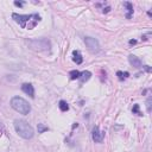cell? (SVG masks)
<instances>
[{
  "instance_id": "obj_12",
  "label": "cell",
  "mask_w": 152,
  "mask_h": 152,
  "mask_svg": "<svg viewBox=\"0 0 152 152\" xmlns=\"http://www.w3.org/2000/svg\"><path fill=\"white\" fill-rule=\"evenodd\" d=\"M80 75L81 72L78 70H71L69 72V76H70V80H78L80 78Z\"/></svg>"
},
{
  "instance_id": "obj_4",
  "label": "cell",
  "mask_w": 152,
  "mask_h": 152,
  "mask_svg": "<svg viewBox=\"0 0 152 152\" xmlns=\"http://www.w3.org/2000/svg\"><path fill=\"white\" fill-rule=\"evenodd\" d=\"M28 46L38 52H43V51H50L51 50V42L48 38H36V39H31L27 42Z\"/></svg>"
},
{
  "instance_id": "obj_16",
  "label": "cell",
  "mask_w": 152,
  "mask_h": 152,
  "mask_svg": "<svg viewBox=\"0 0 152 152\" xmlns=\"http://www.w3.org/2000/svg\"><path fill=\"white\" fill-rule=\"evenodd\" d=\"M132 112H133V114H137V115H142V114H141V112L139 110V104H137V103L133 106Z\"/></svg>"
},
{
  "instance_id": "obj_1",
  "label": "cell",
  "mask_w": 152,
  "mask_h": 152,
  "mask_svg": "<svg viewBox=\"0 0 152 152\" xmlns=\"http://www.w3.org/2000/svg\"><path fill=\"white\" fill-rule=\"evenodd\" d=\"M12 19L19 24L20 27L23 28H28L32 30L36 27V25L42 20L40 15L38 13H32V14H18V13H12Z\"/></svg>"
},
{
  "instance_id": "obj_19",
  "label": "cell",
  "mask_w": 152,
  "mask_h": 152,
  "mask_svg": "<svg viewBox=\"0 0 152 152\" xmlns=\"http://www.w3.org/2000/svg\"><path fill=\"white\" fill-rule=\"evenodd\" d=\"M2 132H4V125L2 122H0V137L2 135Z\"/></svg>"
},
{
  "instance_id": "obj_2",
  "label": "cell",
  "mask_w": 152,
  "mask_h": 152,
  "mask_svg": "<svg viewBox=\"0 0 152 152\" xmlns=\"http://www.w3.org/2000/svg\"><path fill=\"white\" fill-rule=\"evenodd\" d=\"M13 126H14V129H15L17 134H18L19 137H21L23 139H27V140H28V139H32V138H33L34 131H33L32 126H31L27 121L17 119V120H14Z\"/></svg>"
},
{
  "instance_id": "obj_6",
  "label": "cell",
  "mask_w": 152,
  "mask_h": 152,
  "mask_svg": "<svg viewBox=\"0 0 152 152\" xmlns=\"http://www.w3.org/2000/svg\"><path fill=\"white\" fill-rule=\"evenodd\" d=\"M91 138H93V140L95 142H102V140L104 138V132L100 131L99 126H95L93 128V131H91Z\"/></svg>"
},
{
  "instance_id": "obj_5",
  "label": "cell",
  "mask_w": 152,
  "mask_h": 152,
  "mask_svg": "<svg viewBox=\"0 0 152 152\" xmlns=\"http://www.w3.org/2000/svg\"><path fill=\"white\" fill-rule=\"evenodd\" d=\"M84 43H86V46L88 48V50L90 52H99L100 51V43L96 38H93V37H86L84 38Z\"/></svg>"
},
{
  "instance_id": "obj_10",
  "label": "cell",
  "mask_w": 152,
  "mask_h": 152,
  "mask_svg": "<svg viewBox=\"0 0 152 152\" xmlns=\"http://www.w3.org/2000/svg\"><path fill=\"white\" fill-rule=\"evenodd\" d=\"M72 61L76 64H81L83 62V57H82V55H81V52L78 50H74L72 51Z\"/></svg>"
},
{
  "instance_id": "obj_15",
  "label": "cell",
  "mask_w": 152,
  "mask_h": 152,
  "mask_svg": "<svg viewBox=\"0 0 152 152\" xmlns=\"http://www.w3.org/2000/svg\"><path fill=\"white\" fill-rule=\"evenodd\" d=\"M37 129H38V133H44V132H48L49 131V127L45 126L44 124H38L37 125Z\"/></svg>"
},
{
  "instance_id": "obj_11",
  "label": "cell",
  "mask_w": 152,
  "mask_h": 152,
  "mask_svg": "<svg viewBox=\"0 0 152 152\" xmlns=\"http://www.w3.org/2000/svg\"><path fill=\"white\" fill-rule=\"evenodd\" d=\"M91 77V72L90 71H88V70H86V71H82L81 72V75H80V81H81V83H84V82H87L89 78Z\"/></svg>"
},
{
  "instance_id": "obj_18",
  "label": "cell",
  "mask_w": 152,
  "mask_h": 152,
  "mask_svg": "<svg viewBox=\"0 0 152 152\" xmlns=\"http://www.w3.org/2000/svg\"><path fill=\"white\" fill-rule=\"evenodd\" d=\"M14 5L18 6V7H23L25 5V2L24 1H14Z\"/></svg>"
},
{
  "instance_id": "obj_8",
  "label": "cell",
  "mask_w": 152,
  "mask_h": 152,
  "mask_svg": "<svg viewBox=\"0 0 152 152\" xmlns=\"http://www.w3.org/2000/svg\"><path fill=\"white\" fill-rule=\"evenodd\" d=\"M21 90L26 94V95H28L30 97H34V88H33V86L31 84V83H23L21 84Z\"/></svg>"
},
{
  "instance_id": "obj_9",
  "label": "cell",
  "mask_w": 152,
  "mask_h": 152,
  "mask_svg": "<svg viewBox=\"0 0 152 152\" xmlns=\"http://www.w3.org/2000/svg\"><path fill=\"white\" fill-rule=\"evenodd\" d=\"M124 6L126 7V18L127 19H131V17H132V14H133V5H132V2H129V1H125L124 2Z\"/></svg>"
},
{
  "instance_id": "obj_17",
  "label": "cell",
  "mask_w": 152,
  "mask_h": 152,
  "mask_svg": "<svg viewBox=\"0 0 152 152\" xmlns=\"http://www.w3.org/2000/svg\"><path fill=\"white\" fill-rule=\"evenodd\" d=\"M151 101H152V97L148 96L147 100H146V109H147L148 113H151Z\"/></svg>"
},
{
  "instance_id": "obj_7",
  "label": "cell",
  "mask_w": 152,
  "mask_h": 152,
  "mask_svg": "<svg viewBox=\"0 0 152 152\" xmlns=\"http://www.w3.org/2000/svg\"><path fill=\"white\" fill-rule=\"evenodd\" d=\"M128 62H129V64H131L132 66H134V68H137V69L142 68V63H141L140 58L137 57L135 55H129V56H128Z\"/></svg>"
},
{
  "instance_id": "obj_14",
  "label": "cell",
  "mask_w": 152,
  "mask_h": 152,
  "mask_svg": "<svg viewBox=\"0 0 152 152\" xmlns=\"http://www.w3.org/2000/svg\"><path fill=\"white\" fill-rule=\"evenodd\" d=\"M58 107H59V109H61L62 112H66V110L69 109V106H68V103H66L64 100H61V101H59Z\"/></svg>"
},
{
  "instance_id": "obj_20",
  "label": "cell",
  "mask_w": 152,
  "mask_h": 152,
  "mask_svg": "<svg viewBox=\"0 0 152 152\" xmlns=\"http://www.w3.org/2000/svg\"><path fill=\"white\" fill-rule=\"evenodd\" d=\"M134 44H137V40L135 39H131L129 40V45H134Z\"/></svg>"
},
{
  "instance_id": "obj_3",
  "label": "cell",
  "mask_w": 152,
  "mask_h": 152,
  "mask_svg": "<svg viewBox=\"0 0 152 152\" xmlns=\"http://www.w3.org/2000/svg\"><path fill=\"white\" fill-rule=\"evenodd\" d=\"M11 107L15 110V112H18V113H20V114H23V115H27L30 112H31V106H30V103L25 100V99H23V97H20V96H13L12 99H11Z\"/></svg>"
},
{
  "instance_id": "obj_13",
  "label": "cell",
  "mask_w": 152,
  "mask_h": 152,
  "mask_svg": "<svg viewBox=\"0 0 152 152\" xmlns=\"http://www.w3.org/2000/svg\"><path fill=\"white\" fill-rule=\"evenodd\" d=\"M116 76H118V78H119L120 81H124V80H126V78L129 76V72H127V71H125V72H122V71H116Z\"/></svg>"
}]
</instances>
